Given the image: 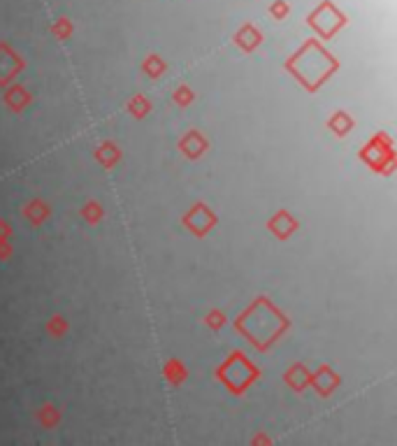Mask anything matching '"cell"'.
Masks as SVG:
<instances>
[]
</instances>
